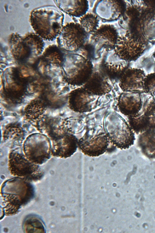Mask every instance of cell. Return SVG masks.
<instances>
[{"mask_svg":"<svg viewBox=\"0 0 155 233\" xmlns=\"http://www.w3.org/2000/svg\"><path fill=\"white\" fill-rule=\"evenodd\" d=\"M24 136L23 130L20 127H8L5 130L3 137L5 140H12L22 141Z\"/></svg>","mask_w":155,"mask_h":233,"instance_id":"cell-16","label":"cell"},{"mask_svg":"<svg viewBox=\"0 0 155 233\" xmlns=\"http://www.w3.org/2000/svg\"><path fill=\"white\" fill-rule=\"evenodd\" d=\"M64 14L54 6L38 7L31 12V25L35 33L49 41L58 37L63 27Z\"/></svg>","mask_w":155,"mask_h":233,"instance_id":"cell-1","label":"cell"},{"mask_svg":"<svg viewBox=\"0 0 155 233\" xmlns=\"http://www.w3.org/2000/svg\"><path fill=\"white\" fill-rule=\"evenodd\" d=\"M134 33L127 31L125 35L119 36L114 49L120 58L130 59L139 56L145 49V41Z\"/></svg>","mask_w":155,"mask_h":233,"instance_id":"cell-7","label":"cell"},{"mask_svg":"<svg viewBox=\"0 0 155 233\" xmlns=\"http://www.w3.org/2000/svg\"><path fill=\"white\" fill-rule=\"evenodd\" d=\"M124 2L119 0H102L97 4L96 15L100 18L108 21L119 19L125 10Z\"/></svg>","mask_w":155,"mask_h":233,"instance_id":"cell-11","label":"cell"},{"mask_svg":"<svg viewBox=\"0 0 155 233\" xmlns=\"http://www.w3.org/2000/svg\"><path fill=\"white\" fill-rule=\"evenodd\" d=\"M52 141V155L60 158L70 157L76 152L78 146V141L71 133H66Z\"/></svg>","mask_w":155,"mask_h":233,"instance_id":"cell-12","label":"cell"},{"mask_svg":"<svg viewBox=\"0 0 155 233\" xmlns=\"http://www.w3.org/2000/svg\"><path fill=\"white\" fill-rule=\"evenodd\" d=\"M24 228L25 232H44V228L41 221L36 218H32L27 220L25 221L24 225Z\"/></svg>","mask_w":155,"mask_h":233,"instance_id":"cell-17","label":"cell"},{"mask_svg":"<svg viewBox=\"0 0 155 233\" xmlns=\"http://www.w3.org/2000/svg\"><path fill=\"white\" fill-rule=\"evenodd\" d=\"M117 31L111 25H103L91 34V41L96 50L102 48L107 51L114 49L118 37Z\"/></svg>","mask_w":155,"mask_h":233,"instance_id":"cell-9","label":"cell"},{"mask_svg":"<svg viewBox=\"0 0 155 233\" xmlns=\"http://www.w3.org/2000/svg\"><path fill=\"white\" fill-rule=\"evenodd\" d=\"M105 129L108 138L120 149L128 148L135 140L134 133L129 125L123 121L116 123L106 124Z\"/></svg>","mask_w":155,"mask_h":233,"instance_id":"cell-8","label":"cell"},{"mask_svg":"<svg viewBox=\"0 0 155 233\" xmlns=\"http://www.w3.org/2000/svg\"><path fill=\"white\" fill-rule=\"evenodd\" d=\"M108 138L102 129H91L87 131L78 141V146L85 155L97 157L104 154L108 144Z\"/></svg>","mask_w":155,"mask_h":233,"instance_id":"cell-5","label":"cell"},{"mask_svg":"<svg viewBox=\"0 0 155 233\" xmlns=\"http://www.w3.org/2000/svg\"><path fill=\"white\" fill-rule=\"evenodd\" d=\"M8 166L12 175L28 182L38 180L43 175L38 165L31 161L24 153L16 151L10 153Z\"/></svg>","mask_w":155,"mask_h":233,"instance_id":"cell-4","label":"cell"},{"mask_svg":"<svg viewBox=\"0 0 155 233\" xmlns=\"http://www.w3.org/2000/svg\"><path fill=\"white\" fill-rule=\"evenodd\" d=\"M139 144L143 152L150 158H155V132L149 130L142 133L139 139Z\"/></svg>","mask_w":155,"mask_h":233,"instance_id":"cell-14","label":"cell"},{"mask_svg":"<svg viewBox=\"0 0 155 233\" xmlns=\"http://www.w3.org/2000/svg\"><path fill=\"white\" fill-rule=\"evenodd\" d=\"M86 34L79 23H67L63 26L57 38L58 46L65 51H77L83 45Z\"/></svg>","mask_w":155,"mask_h":233,"instance_id":"cell-6","label":"cell"},{"mask_svg":"<svg viewBox=\"0 0 155 233\" xmlns=\"http://www.w3.org/2000/svg\"><path fill=\"white\" fill-rule=\"evenodd\" d=\"M80 24L87 33H92L98 28L99 20L96 15L87 13L80 17Z\"/></svg>","mask_w":155,"mask_h":233,"instance_id":"cell-15","label":"cell"},{"mask_svg":"<svg viewBox=\"0 0 155 233\" xmlns=\"http://www.w3.org/2000/svg\"><path fill=\"white\" fill-rule=\"evenodd\" d=\"M29 182L17 177L8 180L3 183L1 193H9L18 196L26 204L31 199L34 193L33 188Z\"/></svg>","mask_w":155,"mask_h":233,"instance_id":"cell-10","label":"cell"},{"mask_svg":"<svg viewBox=\"0 0 155 233\" xmlns=\"http://www.w3.org/2000/svg\"><path fill=\"white\" fill-rule=\"evenodd\" d=\"M23 149L26 157L38 165L45 163L52 155L50 140L42 133H34L28 136L24 141Z\"/></svg>","mask_w":155,"mask_h":233,"instance_id":"cell-3","label":"cell"},{"mask_svg":"<svg viewBox=\"0 0 155 233\" xmlns=\"http://www.w3.org/2000/svg\"><path fill=\"white\" fill-rule=\"evenodd\" d=\"M8 44L12 55L18 59L39 55L45 46L43 39L33 32L24 36L17 33H12L9 37Z\"/></svg>","mask_w":155,"mask_h":233,"instance_id":"cell-2","label":"cell"},{"mask_svg":"<svg viewBox=\"0 0 155 233\" xmlns=\"http://www.w3.org/2000/svg\"><path fill=\"white\" fill-rule=\"evenodd\" d=\"M54 2L60 9L74 17H81L86 14L89 8L88 2L86 0H62Z\"/></svg>","mask_w":155,"mask_h":233,"instance_id":"cell-13","label":"cell"}]
</instances>
